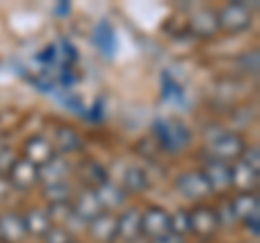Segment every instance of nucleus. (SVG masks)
I'll return each mask as SVG.
<instances>
[{"label":"nucleus","mask_w":260,"mask_h":243,"mask_svg":"<svg viewBox=\"0 0 260 243\" xmlns=\"http://www.w3.org/2000/svg\"><path fill=\"white\" fill-rule=\"evenodd\" d=\"M154 131H156L160 143L165 145L167 150H180L191 139L189 131H186L180 122H172V119H158Z\"/></svg>","instance_id":"1"},{"label":"nucleus","mask_w":260,"mask_h":243,"mask_svg":"<svg viewBox=\"0 0 260 243\" xmlns=\"http://www.w3.org/2000/svg\"><path fill=\"white\" fill-rule=\"evenodd\" d=\"M219 228V210L208 206H200L189 213V230L198 232L200 237H213Z\"/></svg>","instance_id":"2"},{"label":"nucleus","mask_w":260,"mask_h":243,"mask_svg":"<svg viewBox=\"0 0 260 243\" xmlns=\"http://www.w3.org/2000/svg\"><path fill=\"white\" fill-rule=\"evenodd\" d=\"M141 232L150 234L152 239L165 237L172 232V215L160 208H150L145 215H141Z\"/></svg>","instance_id":"3"},{"label":"nucleus","mask_w":260,"mask_h":243,"mask_svg":"<svg viewBox=\"0 0 260 243\" xmlns=\"http://www.w3.org/2000/svg\"><path fill=\"white\" fill-rule=\"evenodd\" d=\"M210 152H213L215 161H228V159H237L241 157L243 152V141L239 135H230V133H223L221 137H215L210 141Z\"/></svg>","instance_id":"4"},{"label":"nucleus","mask_w":260,"mask_h":243,"mask_svg":"<svg viewBox=\"0 0 260 243\" xmlns=\"http://www.w3.org/2000/svg\"><path fill=\"white\" fill-rule=\"evenodd\" d=\"M204 178L208 183L210 191L217 189V191H225L232 187V178H230V167H228L225 163H221V161H210V163L206 165L204 172Z\"/></svg>","instance_id":"5"},{"label":"nucleus","mask_w":260,"mask_h":243,"mask_svg":"<svg viewBox=\"0 0 260 243\" xmlns=\"http://www.w3.org/2000/svg\"><path fill=\"white\" fill-rule=\"evenodd\" d=\"M26 226H24V217L9 213L0 217V239L7 243H20L26 237Z\"/></svg>","instance_id":"6"},{"label":"nucleus","mask_w":260,"mask_h":243,"mask_svg":"<svg viewBox=\"0 0 260 243\" xmlns=\"http://www.w3.org/2000/svg\"><path fill=\"white\" fill-rule=\"evenodd\" d=\"M39 178L37 167L26 159H18L13 163V167L9 169V180L15 185L18 189H28L32 183Z\"/></svg>","instance_id":"7"},{"label":"nucleus","mask_w":260,"mask_h":243,"mask_svg":"<svg viewBox=\"0 0 260 243\" xmlns=\"http://www.w3.org/2000/svg\"><path fill=\"white\" fill-rule=\"evenodd\" d=\"M217 24H221L228 31H243L249 24V11L243 5H228L219 13Z\"/></svg>","instance_id":"8"},{"label":"nucleus","mask_w":260,"mask_h":243,"mask_svg":"<svg viewBox=\"0 0 260 243\" xmlns=\"http://www.w3.org/2000/svg\"><path fill=\"white\" fill-rule=\"evenodd\" d=\"M178 189H180L184 196L191 198V200L204 198V196H208V193H210V187H208L204 174H198V172L184 174L180 180H178Z\"/></svg>","instance_id":"9"},{"label":"nucleus","mask_w":260,"mask_h":243,"mask_svg":"<svg viewBox=\"0 0 260 243\" xmlns=\"http://www.w3.org/2000/svg\"><path fill=\"white\" fill-rule=\"evenodd\" d=\"M24 155H26L24 159L30 161L35 167H42L54 157V152H52V145L46 139H42V137H32V139L26 143V148H24Z\"/></svg>","instance_id":"10"},{"label":"nucleus","mask_w":260,"mask_h":243,"mask_svg":"<svg viewBox=\"0 0 260 243\" xmlns=\"http://www.w3.org/2000/svg\"><path fill=\"white\" fill-rule=\"evenodd\" d=\"M37 174H39V178H42V180L48 183V187H50V185H61V183L65 180V176L70 174V165L65 163L63 159L52 157L46 165L37 167Z\"/></svg>","instance_id":"11"},{"label":"nucleus","mask_w":260,"mask_h":243,"mask_svg":"<svg viewBox=\"0 0 260 243\" xmlns=\"http://www.w3.org/2000/svg\"><path fill=\"white\" fill-rule=\"evenodd\" d=\"M230 178H232V185L237 189H241L243 193L251 191V187H256V180H258V172L251 169L245 161H239L234 167H230Z\"/></svg>","instance_id":"12"},{"label":"nucleus","mask_w":260,"mask_h":243,"mask_svg":"<svg viewBox=\"0 0 260 243\" xmlns=\"http://www.w3.org/2000/svg\"><path fill=\"white\" fill-rule=\"evenodd\" d=\"M91 237L100 243H109L117 237V220L107 213L98 215L91 222Z\"/></svg>","instance_id":"13"},{"label":"nucleus","mask_w":260,"mask_h":243,"mask_svg":"<svg viewBox=\"0 0 260 243\" xmlns=\"http://www.w3.org/2000/svg\"><path fill=\"white\" fill-rule=\"evenodd\" d=\"M74 208H76L74 213L80 215V217H83V220H87V222H93L98 215H102V204H100V200H98L95 191H85L83 196L78 198V202H76Z\"/></svg>","instance_id":"14"},{"label":"nucleus","mask_w":260,"mask_h":243,"mask_svg":"<svg viewBox=\"0 0 260 243\" xmlns=\"http://www.w3.org/2000/svg\"><path fill=\"white\" fill-rule=\"evenodd\" d=\"M24 226H26V232L44 237V234L52 228V222H50V217H48L46 210L32 208V210H28V213L24 215Z\"/></svg>","instance_id":"15"},{"label":"nucleus","mask_w":260,"mask_h":243,"mask_svg":"<svg viewBox=\"0 0 260 243\" xmlns=\"http://www.w3.org/2000/svg\"><path fill=\"white\" fill-rule=\"evenodd\" d=\"M232 210H234V217H243V220H249L251 215L258 217V198L256 193H241V196H237L232 202Z\"/></svg>","instance_id":"16"},{"label":"nucleus","mask_w":260,"mask_h":243,"mask_svg":"<svg viewBox=\"0 0 260 243\" xmlns=\"http://www.w3.org/2000/svg\"><path fill=\"white\" fill-rule=\"evenodd\" d=\"M95 196H98V200H100L102 208L104 206L107 208H117V206L124 204V200H126V193L121 191L119 187H115V185H111V183L100 185L98 191H95Z\"/></svg>","instance_id":"17"},{"label":"nucleus","mask_w":260,"mask_h":243,"mask_svg":"<svg viewBox=\"0 0 260 243\" xmlns=\"http://www.w3.org/2000/svg\"><path fill=\"white\" fill-rule=\"evenodd\" d=\"M113 37H115V33H113L111 24L107 20H102L95 26V31H93V42H95V46L100 48V50L107 54V56H111L113 48H115V39H113Z\"/></svg>","instance_id":"18"},{"label":"nucleus","mask_w":260,"mask_h":243,"mask_svg":"<svg viewBox=\"0 0 260 243\" xmlns=\"http://www.w3.org/2000/svg\"><path fill=\"white\" fill-rule=\"evenodd\" d=\"M139 232H141V215L137 210H130V213L117 220V234H121L124 239H135Z\"/></svg>","instance_id":"19"},{"label":"nucleus","mask_w":260,"mask_h":243,"mask_svg":"<svg viewBox=\"0 0 260 243\" xmlns=\"http://www.w3.org/2000/svg\"><path fill=\"white\" fill-rule=\"evenodd\" d=\"M217 15L213 13H208V11H202L198 18L193 20V31L195 33H200L202 37H208V35H213L215 31H217Z\"/></svg>","instance_id":"20"},{"label":"nucleus","mask_w":260,"mask_h":243,"mask_svg":"<svg viewBox=\"0 0 260 243\" xmlns=\"http://www.w3.org/2000/svg\"><path fill=\"white\" fill-rule=\"evenodd\" d=\"M145 185H148V176H145L141 169H128V174H126V189L128 191H141L145 189Z\"/></svg>","instance_id":"21"},{"label":"nucleus","mask_w":260,"mask_h":243,"mask_svg":"<svg viewBox=\"0 0 260 243\" xmlns=\"http://www.w3.org/2000/svg\"><path fill=\"white\" fill-rule=\"evenodd\" d=\"M59 143H61V148L63 150H78L80 148V137L74 133V131H70V128H61L59 131Z\"/></svg>","instance_id":"22"},{"label":"nucleus","mask_w":260,"mask_h":243,"mask_svg":"<svg viewBox=\"0 0 260 243\" xmlns=\"http://www.w3.org/2000/svg\"><path fill=\"white\" fill-rule=\"evenodd\" d=\"M46 243H74L72 241V234L65 230V228H50L44 234Z\"/></svg>","instance_id":"23"},{"label":"nucleus","mask_w":260,"mask_h":243,"mask_svg":"<svg viewBox=\"0 0 260 243\" xmlns=\"http://www.w3.org/2000/svg\"><path fill=\"white\" fill-rule=\"evenodd\" d=\"M172 232L178 234V237L189 232V213H178L172 217Z\"/></svg>","instance_id":"24"},{"label":"nucleus","mask_w":260,"mask_h":243,"mask_svg":"<svg viewBox=\"0 0 260 243\" xmlns=\"http://www.w3.org/2000/svg\"><path fill=\"white\" fill-rule=\"evenodd\" d=\"M154 243H182V237H178V234L169 232V234H165V237L154 239Z\"/></svg>","instance_id":"25"},{"label":"nucleus","mask_w":260,"mask_h":243,"mask_svg":"<svg viewBox=\"0 0 260 243\" xmlns=\"http://www.w3.org/2000/svg\"><path fill=\"white\" fill-rule=\"evenodd\" d=\"M0 243H7V241H3V239H0Z\"/></svg>","instance_id":"26"}]
</instances>
